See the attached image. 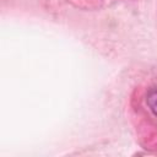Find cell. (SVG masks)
I'll return each instance as SVG.
<instances>
[{
    "instance_id": "1",
    "label": "cell",
    "mask_w": 157,
    "mask_h": 157,
    "mask_svg": "<svg viewBox=\"0 0 157 157\" xmlns=\"http://www.w3.org/2000/svg\"><path fill=\"white\" fill-rule=\"evenodd\" d=\"M147 104L150 107V109L153 112L155 115H157V90H151L147 93Z\"/></svg>"
}]
</instances>
